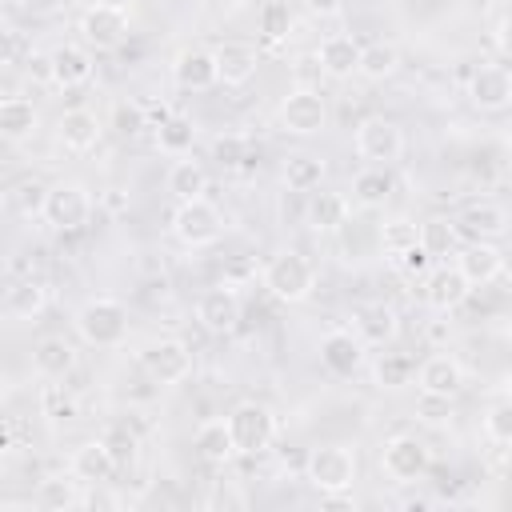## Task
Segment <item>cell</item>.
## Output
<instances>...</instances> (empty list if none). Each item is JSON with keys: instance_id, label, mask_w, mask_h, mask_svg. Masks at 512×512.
Segmentation results:
<instances>
[{"instance_id": "6da1fadb", "label": "cell", "mask_w": 512, "mask_h": 512, "mask_svg": "<svg viewBox=\"0 0 512 512\" xmlns=\"http://www.w3.org/2000/svg\"><path fill=\"white\" fill-rule=\"evenodd\" d=\"M316 280H320L316 264L296 248H280L276 256H268V264L260 272V284L280 304H304L316 292Z\"/></svg>"}, {"instance_id": "7a4b0ae2", "label": "cell", "mask_w": 512, "mask_h": 512, "mask_svg": "<svg viewBox=\"0 0 512 512\" xmlns=\"http://www.w3.org/2000/svg\"><path fill=\"white\" fill-rule=\"evenodd\" d=\"M76 332L92 348H120L128 336V308L112 296H92L76 312Z\"/></svg>"}, {"instance_id": "3957f363", "label": "cell", "mask_w": 512, "mask_h": 512, "mask_svg": "<svg viewBox=\"0 0 512 512\" xmlns=\"http://www.w3.org/2000/svg\"><path fill=\"white\" fill-rule=\"evenodd\" d=\"M356 452L344 444H320L308 452L304 460V480L320 492V496H344L356 484Z\"/></svg>"}, {"instance_id": "277c9868", "label": "cell", "mask_w": 512, "mask_h": 512, "mask_svg": "<svg viewBox=\"0 0 512 512\" xmlns=\"http://www.w3.org/2000/svg\"><path fill=\"white\" fill-rule=\"evenodd\" d=\"M224 424H228V436H232L236 456H260V452L272 444V436H276V416H272V408H264V404H256V400H240V404L224 416Z\"/></svg>"}, {"instance_id": "5b68a950", "label": "cell", "mask_w": 512, "mask_h": 512, "mask_svg": "<svg viewBox=\"0 0 512 512\" xmlns=\"http://www.w3.org/2000/svg\"><path fill=\"white\" fill-rule=\"evenodd\" d=\"M192 348L176 336H160V340H148L140 348V368L152 384L160 388H172V384H184L192 376Z\"/></svg>"}, {"instance_id": "8992f818", "label": "cell", "mask_w": 512, "mask_h": 512, "mask_svg": "<svg viewBox=\"0 0 512 512\" xmlns=\"http://www.w3.org/2000/svg\"><path fill=\"white\" fill-rule=\"evenodd\" d=\"M380 468H384V476L392 484H416L432 468V448L412 432H396L380 448Z\"/></svg>"}, {"instance_id": "52a82bcc", "label": "cell", "mask_w": 512, "mask_h": 512, "mask_svg": "<svg viewBox=\"0 0 512 512\" xmlns=\"http://www.w3.org/2000/svg\"><path fill=\"white\" fill-rule=\"evenodd\" d=\"M40 216L56 228V232H76L88 224L92 216V192L80 180H56L52 188H44V204Z\"/></svg>"}, {"instance_id": "ba28073f", "label": "cell", "mask_w": 512, "mask_h": 512, "mask_svg": "<svg viewBox=\"0 0 512 512\" xmlns=\"http://www.w3.org/2000/svg\"><path fill=\"white\" fill-rule=\"evenodd\" d=\"M220 208L208 200V196H192V200H180V208L172 212V236L184 244V248H208L220 240Z\"/></svg>"}, {"instance_id": "9c48e42d", "label": "cell", "mask_w": 512, "mask_h": 512, "mask_svg": "<svg viewBox=\"0 0 512 512\" xmlns=\"http://www.w3.org/2000/svg\"><path fill=\"white\" fill-rule=\"evenodd\" d=\"M128 28H132V20H128V8L124 4L96 0V4H88L80 12V36H84V44H92L100 52L120 48L128 40Z\"/></svg>"}, {"instance_id": "30bf717a", "label": "cell", "mask_w": 512, "mask_h": 512, "mask_svg": "<svg viewBox=\"0 0 512 512\" xmlns=\"http://www.w3.org/2000/svg\"><path fill=\"white\" fill-rule=\"evenodd\" d=\"M352 144H356L360 160L388 168V164H396L404 156V128L396 120H388V116H368V120L356 124Z\"/></svg>"}, {"instance_id": "8fae6325", "label": "cell", "mask_w": 512, "mask_h": 512, "mask_svg": "<svg viewBox=\"0 0 512 512\" xmlns=\"http://www.w3.org/2000/svg\"><path fill=\"white\" fill-rule=\"evenodd\" d=\"M280 128L292 132V136H316L324 124H328V104L316 88H292L284 100H280Z\"/></svg>"}, {"instance_id": "7c38bea8", "label": "cell", "mask_w": 512, "mask_h": 512, "mask_svg": "<svg viewBox=\"0 0 512 512\" xmlns=\"http://www.w3.org/2000/svg\"><path fill=\"white\" fill-rule=\"evenodd\" d=\"M456 272L472 284V288H484V284H492L500 272H504V252L492 244V240H468V244H460L456 252Z\"/></svg>"}, {"instance_id": "4fadbf2b", "label": "cell", "mask_w": 512, "mask_h": 512, "mask_svg": "<svg viewBox=\"0 0 512 512\" xmlns=\"http://www.w3.org/2000/svg\"><path fill=\"white\" fill-rule=\"evenodd\" d=\"M468 100L480 112H504L512 104V76L504 64H480L468 80Z\"/></svg>"}, {"instance_id": "5bb4252c", "label": "cell", "mask_w": 512, "mask_h": 512, "mask_svg": "<svg viewBox=\"0 0 512 512\" xmlns=\"http://www.w3.org/2000/svg\"><path fill=\"white\" fill-rule=\"evenodd\" d=\"M352 332H356L360 344L384 348V344H392V340L400 336V316H396L392 304L372 300V304H360V308L352 312Z\"/></svg>"}, {"instance_id": "9a60e30c", "label": "cell", "mask_w": 512, "mask_h": 512, "mask_svg": "<svg viewBox=\"0 0 512 512\" xmlns=\"http://www.w3.org/2000/svg\"><path fill=\"white\" fill-rule=\"evenodd\" d=\"M212 60H216V80L228 84V88L248 84L256 76V68H260V52L252 44H244V40H220L212 48Z\"/></svg>"}, {"instance_id": "2e32d148", "label": "cell", "mask_w": 512, "mask_h": 512, "mask_svg": "<svg viewBox=\"0 0 512 512\" xmlns=\"http://www.w3.org/2000/svg\"><path fill=\"white\" fill-rule=\"evenodd\" d=\"M240 316H244V304H240V296H236L228 284H224V288H212V292H204V296L196 300V320H200V328L212 332V336L232 332V328L240 324Z\"/></svg>"}, {"instance_id": "e0dca14e", "label": "cell", "mask_w": 512, "mask_h": 512, "mask_svg": "<svg viewBox=\"0 0 512 512\" xmlns=\"http://www.w3.org/2000/svg\"><path fill=\"white\" fill-rule=\"evenodd\" d=\"M172 80L188 92H208L216 80V60H212V48H184L176 52L172 60Z\"/></svg>"}, {"instance_id": "ac0fdd59", "label": "cell", "mask_w": 512, "mask_h": 512, "mask_svg": "<svg viewBox=\"0 0 512 512\" xmlns=\"http://www.w3.org/2000/svg\"><path fill=\"white\" fill-rule=\"evenodd\" d=\"M68 472L76 476V484H108L116 476V460H112V452H108L104 440H84L72 452Z\"/></svg>"}, {"instance_id": "d6986e66", "label": "cell", "mask_w": 512, "mask_h": 512, "mask_svg": "<svg viewBox=\"0 0 512 512\" xmlns=\"http://www.w3.org/2000/svg\"><path fill=\"white\" fill-rule=\"evenodd\" d=\"M416 380H420V392H432V396H456L464 388V368L456 356L448 352H436L428 356L420 368H416Z\"/></svg>"}, {"instance_id": "ffe728a7", "label": "cell", "mask_w": 512, "mask_h": 512, "mask_svg": "<svg viewBox=\"0 0 512 512\" xmlns=\"http://www.w3.org/2000/svg\"><path fill=\"white\" fill-rule=\"evenodd\" d=\"M320 360H324L328 372H336V376H352V372L360 368V360H364V344L356 340V332H348V328H332V332L320 340Z\"/></svg>"}, {"instance_id": "44dd1931", "label": "cell", "mask_w": 512, "mask_h": 512, "mask_svg": "<svg viewBox=\"0 0 512 512\" xmlns=\"http://www.w3.org/2000/svg\"><path fill=\"white\" fill-rule=\"evenodd\" d=\"M316 60H320V72H324V76L348 80V76H356V64H360V40H356V36H344V32L324 36Z\"/></svg>"}, {"instance_id": "7402d4cb", "label": "cell", "mask_w": 512, "mask_h": 512, "mask_svg": "<svg viewBox=\"0 0 512 512\" xmlns=\"http://www.w3.org/2000/svg\"><path fill=\"white\" fill-rule=\"evenodd\" d=\"M52 60V84L56 88H84L92 80V56L80 44H60L48 52Z\"/></svg>"}, {"instance_id": "603a6c76", "label": "cell", "mask_w": 512, "mask_h": 512, "mask_svg": "<svg viewBox=\"0 0 512 512\" xmlns=\"http://www.w3.org/2000/svg\"><path fill=\"white\" fill-rule=\"evenodd\" d=\"M100 116L96 112H88V108H68L60 120H56V136H60V144L68 148V152H88V148H96L100 144Z\"/></svg>"}, {"instance_id": "cb8c5ba5", "label": "cell", "mask_w": 512, "mask_h": 512, "mask_svg": "<svg viewBox=\"0 0 512 512\" xmlns=\"http://www.w3.org/2000/svg\"><path fill=\"white\" fill-rule=\"evenodd\" d=\"M460 232H468L472 240H496L504 228H508V212L496 204V200H476L468 204L460 216H452Z\"/></svg>"}, {"instance_id": "d4e9b609", "label": "cell", "mask_w": 512, "mask_h": 512, "mask_svg": "<svg viewBox=\"0 0 512 512\" xmlns=\"http://www.w3.org/2000/svg\"><path fill=\"white\" fill-rule=\"evenodd\" d=\"M472 296V284L456 272V268H436L428 276V288H424V300L436 308V312H456L460 304H468Z\"/></svg>"}, {"instance_id": "484cf974", "label": "cell", "mask_w": 512, "mask_h": 512, "mask_svg": "<svg viewBox=\"0 0 512 512\" xmlns=\"http://www.w3.org/2000/svg\"><path fill=\"white\" fill-rule=\"evenodd\" d=\"M304 220H308L312 232L332 236V232H340V228L348 224V200H344L340 192H312Z\"/></svg>"}, {"instance_id": "4316f807", "label": "cell", "mask_w": 512, "mask_h": 512, "mask_svg": "<svg viewBox=\"0 0 512 512\" xmlns=\"http://www.w3.org/2000/svg\"><path fill=\"white\" fill-rule=\"evenodd\" d=\"M32 364H36V372L44 380H64L76 368V348L64 336H44L36 344V352H32Z\"/></svg>"}, {"instance_id": "83f0119b", "label": "cell", "mask_w": 512, "mask_h": 512, "mask_svg": "<svg viewBox=\"0 0 512 512\" xmlns=\"http://www.w3.org/2000/svg\"><path fill=\"white\" fill-rule=\"evenodd\" d=\"M416 244H420L432 260L452 256V252L460 248V228H456L452 216H428L424 224H416Z\"/></svg>"}, {"instance_id": "f1b7e54d", "label": "cell", "mask_w": 512, "mask_h": 512, "mask_svg": "<svg viewBox=\"0 0 512 512\" xmlns=\"http://www.w3.org/2000/svg\"><path fill=\"white\" fill-rule=\"evenodd\" d=\"M36 128H40V112L32 100H24V96L0 100V136L4 140H28V136H36Z\"/></svg>"}, {"instance_id": "f546056e", "label": "cell", "mask_w": 512, "mask_h": 512, "mask_svg": "<svg viewBox=\"0 0 512 512\" xmlns=\"http://www.w3.org/2000/svg\"><path fill=\"white\" fill-rule=\"evenodd\" d=\"M196 452H200L204 464H216V468L232 464V460H236V448H232L228 424H224V420H204V424L196 428Z\"/></svg>"}, {"instance_id": "4dcf8cb0", "label": "cell", "mask_w": 512, "mask_h": 512, "mask_svg": "<svg viewBox=\"0 0 512 512\" xmlns=\"http://www.w3.org/2000/svg\"><path fill=\"white\" fill-rule=\"evenodd\" d=\"M44 304H48V288H44V280H32V276L16 280V284L8 288V296H4V308H8V316H16V320L40 316Z\"/></svg>"}, {"instance_id": "1f68e13d", "label": "cell", "mask_w": 512, "mask_h": 512, "mask_svg": "<svg viewBox=\"0 0 512 512\" xmlns=\"http://www.w3.org/2000/svg\"><path fill=\"white\" fill-rule=\"evenodd\" d=\"M168 192L176 200H192V196H204L208 192V172L200 160H188V156H176L172 168H168Z\"/></svg>"}, {"instance_id": "d6a6232c", "label": "cell", "mask_w": 512, "mask_h": 512, "mask_svg": "<svg viewBox=\"0 0 512 512\" xmlns=\"http://www.w3.org/2000/svg\"><path fill=\"white\" fill-rule=\"evenodd\" d=\"M396 68H400V48L396 44H384V40L360 44L356 76H364V80H388V76H396Z\"/></svg>"}, {"instance_id": "836d02e7", "label": "cell", "mask_w": 512, "mask_h": 512, "mask_svg": "<svg viewBox=\"0 0 512 512\" xmlns=\"http://www.w3.org/2000/svg\"><path fill=\"white\" fill-rule=\"evenodd\" d=\"M192 140H196V124L188 116H176L168 112L160 124H156V148L164 156H188L192 152Z\"/></svg>"}, {"instance_id": "e575fe53", "label": "cell", "mask_w": 512, "mask_h": 512, "mask_svg": "<svg viewBox=\"0 0 512 512\" xmlns=\"http://www.w3.org/2000/svg\"><path fill=\"white\" fill-rule=\"evenodd\" d=\"M388 196H392V176H388V168L372 164V168H364V172L352 176V200H356L360 208H380Z\"/></svg>"}, {"instance_id": "d590c367", "label": "cell", "mask_w": 512, "mask_h": 512, "mask_svg": "<svg viewBox=\"0 0 512 512\" xmlns=\"http://www.w3.org/2000/svg\"><path fill=\"white\" fill-rule=\"evenodd\" d=\"M324 168H328V164H324L320 156L300 152V156H288V164H284L280 180H284V188H288V192H312V188H320Z\"/></svg>"}, {"instance_id": "8d00e7d4", "label": "cell", "mask_w": 512, "mask_h": 512, "mask_svg": "<svg viewBox=\"0 0 512 512\" xmlns=\"http://www.w3.org/2000/svg\"><path fill=\"white\" fill-rule=\"evenodd\" d=\"M480 432L492 448H504L512 440V404H508V392H496L480 416Z\"/></svg>"}, {"instance_id": "74e56055", "label": "cell", "mask_w": 512, "mask_h": 512, "mask_svg": "<svg viewBox=\"0 0 512 512\" xmlns=\"http://www.w3.org/2000/svg\"><path fill=\"white\" fill-rule=\"evenodd\" d=\"M376 240H380V252L396 260V256H404L408 248H416V220H408V216H392V220L380 224Z\"/></svg>"}, {"instance_id": "f35d334b", "label": "cell", "mask_w": 512, "mask_h": 512, "mask_svg": "<svg viewBox=\"0 0 512 512\" xmlns=\"http://www.w3.org/2000/svg\"><path fill=\"white\" fill-rule=\"evenodd\" d=\"M372 376H376L380 388H404V384H412V376H416V360H412L408 352H380Z\"/></svg>"}, {"instance_id": "ab89813d", "label": "cell", "mask_w": 512, "mask_h": 512, "mask_svg": "<svg viewBox=\"0 0 512 512\" xmlns=\"http://www.w3.org/2000/svg\"><path fill=\"white\" fill-rule=\"evenodd\" d=\"M36 504H40V508H80V504H84V492L76 488V476L68 472V480H64V476L44 480L40 492H36Z\"/></svg>"}, {"instance_id": "60d3db41", "label": "cell", "mask_w": 512, "mask_h": 512, "mask_svg": "<svg viewBox=\"0 0 512 512\" xmlns=\"http://www.w3.org/2000/svg\"><path fill=\"white\" fill-rule=\"evenodd\" d=\"M212 160L220 164V168H240L244 160H248V136L244 132H224V136H216L212 140Z\"/></svg>"}, {"instance_id": "b9f144b4", "label": "cell", "mask_w": 512, "mask_h": 512, "mask_svg": "<svg viewBox=\"0 0 512 512\" xmlns=\"http://www.w3.org/2000/svg\"><path fill=\"white\" fill-rule=\"evenodd\" d=\"M292 32V12L284 0H264L260 8V36L264 40H284Z\"/></svg>"}, {"instance_id": "7bdbcfd3", "label": "cell", "mask_w": 512, "mask_h": 512, "mask_svg": "<svg viewBox=\"0 0 512 512\" xmlns=\"http://www.w3.org/2000/svg\"><path fill=\"white\" fill-rule=\"evenodd\" d=\"M112 128L128 140V136H140L144 128H148V112H144V104L140 100H120L116 108H112Z\"/></svg>"}, {"instance_id": "ee69618b", "label": "cell", "mask_w": 512, "mask_h": 512, "mask_svg": "<svg viewBox=\"0 0 512 512\" xmlns=\"http://www.w3.org/2000/svg\"><path fill=\"white\" fill-rule=\"evenodd\" d=\"M100 440L108 444V452H112L116 468H120V464H128V460H136V444H140V436H136L128 424H112V428H108Z\"/></svg>"}, {"instance_id": "f6af8a7d", "label": "cell", "mask_w": 512, "mask_h": 512, "mask_svg": "<svg viewBox=\"0 0 512 512\" xmlns=\"http://www.w3.org/2000/svg\"><path fill=\"white\" fill-rule=\"evenodd\" d=\"M40 412L48 420H64V416H76V400L64 392V384H44L40 392Z\"/></svg>"}, {"instance_id": "bcb514c9", "label": "cell", "mask_w": 512, "mask_h": 512, "mask_svg": "<svg viewBox=\"0 0 512 512\" xmlns=\"http://www.w3.org/2000/svg\"><path fill=\"white\" fill-rule=\"evenodd\" d=\"M456 8V0H408V16H416V24H432L440 16H448Z\"/></svg>"}, {"instance_id": "7dc6e473", "label": "cell", "mask_w": 512, "mask_h": 512, "mask_svg": "<svg viewBox=\"0 0 512 512\" xmlns=\"http://www.w3.org/2000/svg\"><path fill=\"white\" fill-rule=\"evenodd\" d=\"M416 412H420L428 424H440L444 416H452V396H432V392H420Z\"/></svg>"}, {"instance_id": "c3c4849f", "label": "cell", "mask_w": 512, "mask_h": 512, "mask_svg": "<svg viewBox=\"0 0 512 512\" xmlns=\"http://www.w3.org/2000/svg\"><path fill=\"white\" fill-rule=\"evenodd\" d=\"M12 200H16V208H20L24 216H32V212H40V204H44V184H40V180H24Z\"/></svg>"}, {"instance_id": "681fc988", "label": "cell", "mask_w": 512, "mask_h": 512, "mask_svg": "<svg viewBox=\"0 0 512 512\" xmlns=\"http://www.w3.org/2000/svg\"><path fill=\"white\" fill-rule=\"evenodd\" d=\"M396 260H400V268H404L408 276H424V272H428V264H432V256H428L420 244H416V248H408V252H404V256H396Z\"/></svg>"}, {"instance_id": "f907efd6", "label": "cell", "mask_w": 512, "mask_h": 512, "mask_svg": "<svg viewBox=\"0 0 512 512\" xmlns=\"http://www.w3.org/2000/svg\"><path fill=\"white\" fill-rule=\"evenodd\" d=\"M28 76L40 80V84H52V60H48V52H32L28 56Z\"/></svg>"}, {"instance_id": "816d5d0a", "label": "cell", "mask_w": 512, "mask_h": 512, "mask_svg": "<svg viewBox=\"0 0 512 512\" xmlns=\"http://www.w3.org/2000/svg\"><path fill=\"white\" fill-rule=\"evenodd\" d=\"M16 52H20V44H16V32L0 24V68H4V64H12V60H16Z\"/></svg>"}, {"instance_id": "f5cc1de1", "label": "cell", "mask_w": 512, "mask_h": 512, "mask_svg": "<svg viewBox=\"0 0 512 512\" xmlns=\"http://www.w3.org/2000/svg\"><path fill=\"white\" fill-rule=\"evenodd\" d=\"M304 8L312 16H320V20H328V16H340L344 12V0H304Z\"/></svg>"}, {"instance_id": "db71d44e", "label": "cell", "mask_w": 512, "mask_h": 512, "mask_svg": "<svg viewBox=\"0 0 512 512\" xmlns=\"http://www.w3.org/2000/svg\"><path fill=\"white\" fill-rule=\"evenodd\" d=\"M492 44H496L500 52H508V16H504V12H500L496 24H492Z\"/></svg>"}, {"instance_id": "11a10c76", "label": "cell", "mask_w": 512, "mask_h": 512, "mask_svg": "<svg viewBox=\"0 0 512 512\" xmlns=\"http://www.w3.org/2000/svg\"><path fill=\"white\" fill-rule=\"evenodd\" d=\"M20 8H24V12H32V16H48V12H56V8H60V0H20Z\"/></svg>"}, {"instance_id": "9f6ffc18", "label": "cell", "mask_w": 512, "mask_h": 512, "mask_svg": "<svg viewBox=\"0 0 512 512\" xmlns=\"http://www.w3.org/2000/svg\"><path fill=\"white\" fill-rule=\"evenodd\" d=\"M4 448H8V436H4V428H0V456H4Z\"/></svg>"}]
</instances>
